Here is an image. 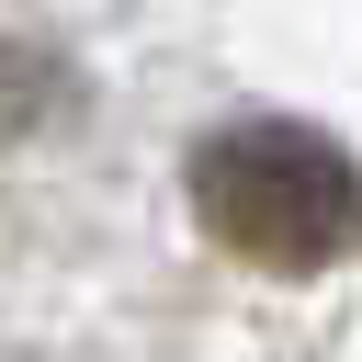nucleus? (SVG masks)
Here are the masks:
<instances>
[{"label":"nucleus","mask_w":362,"mask_h":362,"mask_svg":"<svg viewBox=\"0 0 362 362\" xmlns=\"http://www.w3.org/2000/svg\"><path fill=\"white\" fill-rule=\"evenodd\" d=\"M181 192H192L215 249H238L249 272H283V283H305V272L362 249V158L328 124H294V113L215 124L181 158Z\"/></svg>","instance_id":"1"}]
</instances>
